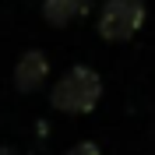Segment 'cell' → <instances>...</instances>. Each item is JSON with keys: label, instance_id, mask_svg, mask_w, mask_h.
<instances>
[{"label": "cell", "instance_id": "6da1fadb", "mask_svg": "<svg viewBox=\"0 0 155 155\" xmlns=\"http://www.w3.org/2000/svg\"><path fill=\"white\" fill-rule=\"evenodd\" d=\"M102 95V81H99L95 71L88 67H74L57 81V88L49 92V102L60 109V113H88V109L99 102Z\"/></svg>", "mask_w": 155, "mask_h": 155}, {"label": "cell", "instance_id": "7a4b0ae2", "mask_svg": "<svg viewBox=\"0 0 155 155\" xmlns=\"http://www.w3.org/2000/svg\"><path fill=\"white\" fill-rule=\"evenodd\" d=\"M145 25V0H106L99 11V35L124 42Z\"/></svg>", "mask_w": 155, "mask_h": 155}, {"label": "cell", "instance_id": "3957f363", "mask_svg": "<svg viewBox=\"0 0 155 155\" xmlns=\"http://www.w3.org/2000/svg\"><path fill=\"white\" fill-rule=\"evenodd\" d=\"M46 71H49L46 53H39V49H28V53H25L18 64H14V85H18L25 95H28V92H35V88L42 85Z\"/></svg>", "mask_w": 155, "mask_h": 155}, {"label": "cell", "instance_id": "277c9868", "mask_svg": "<svg viewBox=\"0 0 155 155\" xmlns=\"http://www.w3.org/2000/svg\"><path fill=\"white\" fill-rule=\"evenodd\" d=\"M92 7V0H46L42 4V18L49 25H71L74 18H81Z\"/></svg>", "mask_w": 155, "mask_h": 155}, {"label": "cell", "instance_id": "5b68a950", "mask_svg": "<svg viewBox=\"0 0 155 155\" xmlns=\"http://www.w3.org/2000/svg\"><path fill=\"white\" fill-rule=\"evenodd\" d=\"M67 155H99V148L92 145V141H81V145H78V148H71Z\"/></svg>", "mask_w": 155, "mask_h": 155}, {"label": "cell", "instance_id": "8992f818", "mask_svg": "<svg viewBox=\"0 0 155 155\" xmlns=\"http://www.w3.org/2000/svg\"><path fill=\"white\" fill-rule=\"evenodd\" d=\"M0 155H14V148H0Z\"/></svg>", "mask_w": 155, "mask_h": 155}]
</instances>
